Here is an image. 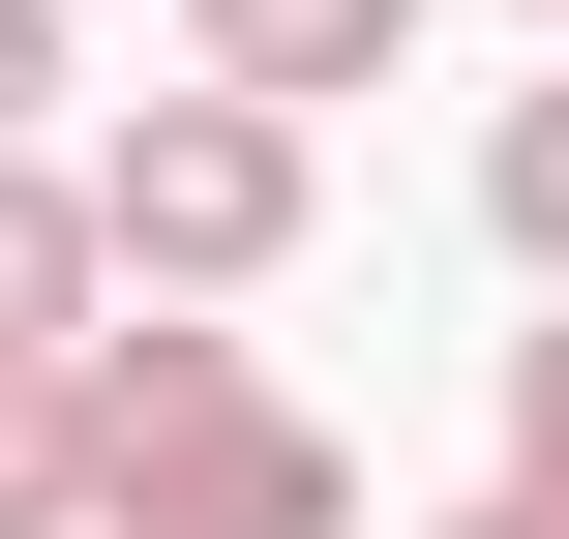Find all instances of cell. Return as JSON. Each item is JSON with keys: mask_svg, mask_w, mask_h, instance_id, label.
Returning a JSON list of instances; mask_svg holds the SVG:
<instances>
[{"mask_svg": "<svg viewBox=\"0 0 569 539\" xmlns=\"http://www.w3.org/2000/svg\"><path fill=\"white\" fill-rule=\"evenodd\" d=\"M60 420H90V539H360V450L240 330H90Z\"/></svg>", "mask_w": 569, "mask_h": 539, "instance_id": "cell-1", "label": "cell"}, {"mask_svg": "<svg viewBox=\"0 0 569 539\" xmlns=\"http://www.w3.org/2000/svg\"><path fill=\"white\" fill-rule=\"evenodd\" d=\"M300 210H330V150H300V120H240V90H120V150H90V270H120L150 330L270 300V270H300Z\"/></svg>", "mask_w": 569, "mask_h": 539, "instance_id": "cell-2", "label": "cell"}, {"mask_svg": "<svg viewBox=\"0 0 569 539\" xmlns=\"http://www.w3.org/2000/svg\"><path fill=\"white\" fill-rule=\"evenodd\" d=\"M390 60H420V0H180V90H240V120H330Z\"/></svg>", "mask_w": 569, "mask_h": 539, "instance_id": "cell-3", "label": "cell"}, {"mask_svg": "<svg viewBox=\"0 0 569 539\" xmlns=\"http://www.w3.org/2000/svg\"><path fill=\"white\" fill-rule=\"evenodd\" d=\"M90 330H120V270H90V180H60V150H0V390H60Z\"/></svg>", "mask_w": 569, "mask_h": 539, "instance_id": "cell-4", "label": "cell"}, {"mask_svg": "<svg viewBox=\"0 0 569 539\" xmlns=\"http://www.w3.org/2000/svg\"><path fill=\"white\" fill-rule=\"evenodd\" d=\"M480 240H510V270H540V300H569V60H540V90H510V120H480Z\"/></svg>", "mask_w": 569, "mask_h": 539, "instance_id": "cell-5", "label": "cell"}, {"mask_svg": "<svg viewBox=\"0 0 569 539\" xmlns=\"http://www.w3.org/2000/svg\"><path fill=\"white\" fill-rule=\"evenodd\" d=\"M0 539H90V420L60 390H0Z\"/></svg>", "mask_w": 569, "mask_h": 539, "instance_id": "cell-6", "label": "cell"}, {"mask_svg": "<svg viewBox=\"0 0 569 539\" xmlns=\"http://www.w3.org/2000/svg\"><path fill=\"white\" fill-rule=\"evenodd\" d=\"M510 510L569 539V330H510Z\"/></svg>", "mask_w": 569, "mask_h": 539, "instance_id": "cell-7", "label": "cell"}, {"mask_svg": "<svg viewBox=\"0 0 569 539\" xmlns=\"http://www.w3.org/2000/svg\"><path fill=\"white\" fill-rule=\"evenodd\" d=\"M60 30H90V0H0V150L60 120Z\"/></svg>", "mask_w": 569, "mask_h": 539, "instance_id": "cell-8", "label": "cell"}, {"mask_svg": "<svg viewBox=\"0 0 569 539\" xmlns=\"http://www.w3.org/2000/svg\"><path fill=\"white\" fill-rule=\"evenodd\" d=\"M450 539H540V510H510V480H480V510H450Z\"/></svg>", "mask_w": 569, "mask_h": 539, "instance_id": "cell-9", "label": "cell"}, {"mask_svg": "<svg viewBox=\"0 0 569 539\" xmlns=\"http://www.w3.org/2000/svg\"><path fill=\"white\" fill-rule=\"evenodd\" d=\"M540 30H569V0H540Z\"/></svg>", "mask_w": 569, "mask_h": 539, "instance_id": "cell-10", "label": "cell"}]
</instances>
